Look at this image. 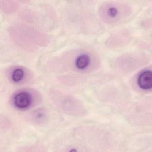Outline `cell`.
I'll return each instance as SVG.
<instances>
[{"label":"cell","mask_w":152,"mask_h":152,"mask_svg":"<svg viewBox=\"0 0 152 152\" xmlns=\"http://www.w3.org/2000/svg\"><path fill=\"white\" fill-rule=\"evenodd\" d=\"M92 63V58L88 53L82 52L77 55L73 62L74 68L78 71H86L88 69Z\"/></svg>","instance_id":"obj_3"},{"label":"cell","mask_w":152,"mask_h":152,"mask_svg":"<svg viewBox=\"0 0 152 152\" xmlns=\"http://www.w3.org/2000/svg\"><path fill=\"white\" fill-rule=\"evenodd\" d=\"M11 102L16 109L26 110L30 109L33 104L34 96L30 90H21L12 96Z\"/></svg>","instance_id":"obj_2"},{"label":"cell","mask_w":152,"mask_h":152,"mask_svg":"<svg viewBox=\"0 0 152 152\" xmlns=\"http://www.w3.org/2000/svg\"><path fill=\"white\" fill-rule=\"evenodd\" d=\"M124 5L114 2H105L100 9V15L105 20L115 22L124 17L126 15L125 13L128 12V8Z\"/></svg>","instance_id":"obj_1"},{"label":"cell","mask_w":152,"mask_h":152,"mask_svg":"<svg viewBox=\"0 0 152 152\" xmlns=\"http://www.w3.org/2000/svg\"><path fill=\"white\" fill-rule=\"evenodd\" d=\"M27 76V71L22 66H14L12 68L8 74L9 78L11 82L14 84H19L23 83Z\"/></svg>","instance_id":"obj_5"},{"label":"cell","mask_w":152,"mask_h":152,"mask_svg":"<svg viewBox=\"0 0 152 152\" xmlns=\"http://www.w3.org/2000/svg\"><path fill=\"white\" fill-rule=\"evenodd\" d=\"M34 119L38 121H40L43 120L45 118L46 113L44 110H37L34 113Z\"/></svg>","instance_id":"obj_6"},{"label":"cell","mask_w":152,"mask_h":152,"mask_svg":"<svg viewBox=\"0 0 152 152\" xmlns=\"http://www.w3.org/2000/svg\"><path fill=\"white\" fill-rule=\"evenodd\" d=\"M137 84L142 90H150L152 87L151 70L147 69L140 72L137 78Z\"/></svg>","instance_id":"obj_4"}]
</instances>
